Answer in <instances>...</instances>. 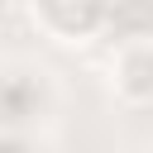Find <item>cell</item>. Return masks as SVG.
<instances>
[{"instance_id": "1", "label": "cell", "mask_w": 153, "mask_h": 153, "mask_svg": "<svg viewBox=\"0 0 153 153\" xmlns=\"http://www.w3.org/2000/svg\"><path fill=\"white\" fill-rule=\"evenodd\" d=\"M100 10H105V0H48V14L62 29H86V24H96Z\"/></svg>"}]
</instances>
